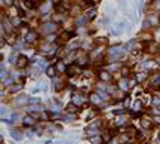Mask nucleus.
I'll list each match as a JSON object with an SVG mask.
<instances>
[{"mask_svg":"<svg viewBox=\"0 0 160 144\" xmlns=\"http://www.w3.org/2000/svg\"><path fill=\"white\" fill-rule=\"evenodd\" d=\"M57 28H58L57 22H45L42 27V31H43V34H51L52 36V33H55Z\"/></svg>","mask_w":160,"mask_h":144,"instance_id":"f257e3e1","label":"nucleus"},{"mask_svg":"<svg viewBox=\"0 0 160 144\" xmlns=\"http://www.w3.org/2000/svg\"><path fill=\"white\" fill-rule=\"evenodd\" d=\"M67 76L68 77H73V76H76V74H79L80 73V68H79V66H76V64H70L67 67Z\"/></svg>","mask_w":160,"mask_h":144,"instance_id":"f03ea898","label":"nucleus"},{"mask_svg":"<svg viewBox=\"0 0 160 144\" xmlns=\"http://www.w3.org/2000/svg\"><path fill=\"white\" fill-rule=\"evenodd\" d=\"M122 52H123V48H122V46H116V48H111V49H110V58H111V59L119 58V57L122 55Z\"/></svg>","mask_w":160,"mask_h":144,"instance_id":"7ed1b4c3","label":"nucleus"},{"mask_svg":"<svg viewBox=\"0 0 160 144\" xmlns=\"http://www.w3.org/2000/svg\"><path fill=\"white\" fill-rule=\"evenodd\" d=\"M27 64H28V58H27L25 55H19V58H18V62H17V67L24 68V67H27Z\"/></svg>","mask_w":160,"mask_h":144,"instance_id":"20e7f679","label":"nucleus"},{"mask_svg":"<svg viewBox=\"0 0 160 144\" xmlns=\"http://www.w3.org/2000/svg\"><path fill=\"white\" fill-rule=\"evenodd\" d=\"M36 39H37V33H36V31H30V33L25 36V42L27 43L36 42Z\"/></svg>","mask_w":160,"mask_h":144,"instance_id":"39448f33","label":"nucleus"},{"mask_svg":"<svg viewBox=\"0 0 160 144\" xmlns=\"http://www.w3.org/2000/svg\"><path fill=\"white\" fill-rule=\"evenodd\" d=\"M73 104L74 106H82L83 104V97L82 95H73Z\"/></svg>","mask_w":160,"mask_h":144,"instance_id":"423d86ee","label":"nucleus"},{"mask_svg":"<svg viewBox=\"0 0 160 144\" xmlns=\"http://www.w3.org/2000/svg\"><path fill=\"white\" fill-rule=\"evenodd\" d=\"M22 122H24V125H27V126H33L36 120H34L31 116H25V118L22 119Z\"/></svg>","mask_w":160,"mask_h":144,"instance_id":"0eeeda50","label":"nucleus"},{"mask_svg":"<svg viewBox=\"0 0 160 144\" xmlns=\"http://www.w3.org/2000/svg\"><path fill=\"white\" fill-rule=\"evenodd\" d=\"M55 73H57V67H55V66H49L48 70H46V74H48L49 77H53L55 76Z\"/></svg>","mask_w":160,"mask_h":144,"instance_id":"6e6552de","label":"nucleus"},{"mask_svg":"<svg viewBox=\"0 0 160 144\" xmlns=\"http://www.w3.org/2000/svg\"><path fill=\"white\" fill-rule=\"evenodd\" d=\"M100 79L104 80V82H108L110 79H111V76H110L108 71H101V73H100Z\"/></svg>","mask_w":160,"mask_h":144,"instance_id":"1a4fd4ad","label":"nucleus"},{"mask_svg":"<svg viewBox=\"0 0 160 144\" xmlns=\"http://www.w3.org/2000/svg\"><path fill=\"white\" fill-rule=\"evenodd\" d=\"M12 137H14V140H17V141H21V138H22V134H21V131H17V129H14V131H12Z\"/></svg>","mask_w":160,"mask_h":144,"instance_id":"9d476101","label":"nucleus"},{"mask_svg":"<svg viewBox=\"0 0 160 144\" xmlns=\"http://www.w3.org/2000/svg\"><path fill=\"white\" fill-rule=\"evenodd\" d=\"M91 101H92L93 104H100V102H101V98H100L98 94H92V95H91Z\"/></svg>","mask_w":160,"mask_h":144,"instance_id":"9b49d317","label":"nucleus"},{"mask_svg":"<svg viewBox=\"0 0 160 144\" xmlns=\"http://www.w3.org/2000/svg\"><path fill=\"white\" fill-rule=\"evenodd\" d=\"M91 143L92 144H102V137L101 135H96L91 138Z\"/></svg>","mask_w":160,"mask_h":144,"instance_id":"f8f14e48","label":"nucleus"},{"mask_svg":"<svg viewBox=\"0 0 160 144\" xmlns=\"http://www.w3.org/2000/svg\"><path fill=\"white\" fill-rule=\"evenodd\" d=\"M53 86H55V89H62L64 83H62L59 79H53Z\"/></svg>","mask_w":160,"mask_h":144,"instance_id":"ddd939ff","label":"nucleus"},{"mask_svg":"<svg viewBox=\"0 0 160 144\" xmlns=\"http://www.w3.org/2000/svg\"><path fill=\"white\" fill-rule=\"evenodd\" d=\"M141 107H142V102H141V101H135L134 106H132V110H134V111H139V110H141Z\"/></svg>","mask_w":160,"mask_h":144,"instance_id":"4468645a","label":"nucleus"},{"mask_svg":"<svg viewBox=\"0 0 160 144\" xmlns=\"http://www.w3.org/2000/svg\"><path fill=\"white\" fill-rule=\"evenodd\" d=\"M119 86H120V89L126 91V89H127V80H126V79H122V80L119 82Z\"/></svg>","mask_w":160,"mask_h":144,"instance_id":"2eb2a0df","label":"nucleus"},{"mask_svg":"<svg viewBox=\"0 0 160 144\" xmlns=\"http://www.w3.org/2000/svg\"><path fill=\"white\" fill-rule=\"evenodd\" d=\"M125 122H126L125 116H119V118L116 119V125H117V126H120V125H125Z\"/></svg>","mask_w":160,"mask_h":144,"instance_id":"dca6fc26","label":"nucleus"},{"mask_svg":"<svg viewBox=\"0 0 160 144\" xmlns=\"http://www.w3.org/2000/svg\"><path fill=\"white\" fill-rule=\"evenodd\" d=\"M24 3H25V6L28 9H34L36 6H37V3H39V2H28V0H27V2H24Z\"/></svg>","mask_w":160,"mask_h":144,"instance_id":"f3484780","label":"nucleus"},{"mask_svg":"<svg viewBox=\"0 0 160 144\" xmlns=\"http://www.w3.org/2000/svg\"><path fill=\"white\" fill-rule=\"evenodd\" d=\"M25 100H27L25 95H21V97L17 100V104H18V106H24V104H25Z\"/></svg>","mask_w":160,"mask_h":144,"instance_id":"a211bd4d","label":"nucleus"},{"mask_svg":"<svg viewBox=\"0 0 160 144\" xmlns=\"http://www.w3.org/2000/svg\"><path fill=\"white\" fill-rule=\"evenodd\" d=\"M36 67L39 68V70H42V68H46V70H48V67H46V61H37Z\"/></svg>","mask_w":160,"mask_h":144,"instance_id":"6ab92c4d","label":"nucleus"},{"mask_svg":"<svg viewBox=\"0 0 160 144\" xmlns=\"http://www.w3.org/2000/svg\"><path fill=\"white\" fill-rule=\"evenodd\" d=\"M160 85V74H156L153 79V86H159Z\"/></svg>","mask_w":160,"mask_h":144,"instance_id":"aec40b11","label":"nucleus"},{"mask_svg":"<svg viewBox=\"0 0 160 144\" xmlns=\"http://www.w3.org/2000/svg\"><path fill=\"white\" fill-rule=\"evenodd\" d=\"M51 107H52V110H57V111H58L59 109H61V104H59L58 101H53L51 104Z\"/></svg>","mask_w":160,"mask_h":144,"instance_id":"412c9836","label":"nucleus"},{"mask_svg":"<svg viewBox=\"0 0 160 144\" xmlns=\"http://www.w3.org/2000/svg\"><path fill=\"white\" fill-rule=\"evenodd\" d=\"M145 79H147V74H145V73L136 74V80H138V82H142V80H145Z\"/></svg>","mask_w":160,"mask_h":144,"instance_id":"4be33fe9","label":"nucleus"},{"mask_svg":"<svg viewBox=\"0 0 160 144\" xmlns=\"http://www.w3.org/2000/svg\"><path fill=\"white\" fill-rule=\"evenodd\" d=\"M86 18H88V19H92V18H95V9L89 10V12L86 14Z\"/></svg>","mask_w":160,"mask_h":144,"instance_id":"5701e85b","label":"nucleus"},{"mask_svg":"<svg viewBox=\"0 0 160 144\" xmlns=\"http://www.w3.org/2000/svg\"><path fill=\"white\" fill-rule=\"evenodd\" d=\"M57 70H61V71H67V67H65V66H62V62H58V66H57Z\"/></svg>","mask_w":160,"mask_h":144,"instance_id":"b1692460","label":"nucleus"},{"mask_svg":"<svg viewBox=\"0 0 160 144\" xmlns=\"http://www.w3.org/2000/svg\"><path fill=\"white\" fill-rule=\"evenodd\" d=\"M76 107L77 106H74V104H70V106H68V111H70V113H76Z\"/></svg>","mask_w":160,"mask_h":144,"instance_id":"393cba45","label":"nucleus"},{"mask_svg":"<svg viewBox=\"0 0 160 144\" xmlns=\"http://www.w3.org/2000/svg\"><path fill=\"white\" fill-rule=\"evenodd\" d=\"M100 51H101V48H96V49H93V52L91 54V57H96V55H100Z\"/></svg>","mask_w":160,"mask_h":144,"instance_id":"a878e982","label":"nucleus"},{"mask_svg":"<svg viewBox=\"0 0 160 144\" xmlns=\"http://www.w3.org/2000/svg\"><path fill=\"white\" fill-rule=\"evenodd\" d=\"M22 89V86L21 85H14L12 86V92H17V91H21Z\"/></svg>","mask_w":160,"mask_h":144,"instance_id":"bb28decb","label":"nucleus"},{"mask_svg":"<svg viewBox=\"0 0 160 144\" xmlns=\"http://www.w3.org/2000/svg\"><path fill=\"white\" fill-rule=\"evenodd\" d=\"M142 126L144 128H151V122H148V120H145V119H144V120H142Z\"/></svg>","mask_w":160,"mask_h":144,"instance_id":"cd10ccee","label":"nucleus"},{"mask_svg":"<svg viewBox=\"0 0 160 144\" xmlns=\"http://www.w3.org/2000/svg\"><path fill=\"white\" fill-rule=\"evenodd\" d=\"M28 102H30V104H39V102H40V100H39V98H30V100H28Z\"/></svg>","mask_w":160,"mask_h":144,"instance_id":"c85d7f7f","label":"nucleus"},{"mask_svg":"<svg viewBox=\"0 0 160 144\" xmlns=\"http://www.w3.org/2000/svg\"><path fill=\"white\" fill-rule=\"evenodd\" d=\"M49 6H51V5H49V3H46V5H45V6H43V8H42V12H43V14H46V12H48V10H49Z\"/></svg>","mask_w":160,"mask_h":144,"instance_id":"c756f323","label":"nucleus"},{"mask_svg":"<svg viewBox=\"0 0 160 144\" xmlns=\"http://www.w3.org/2000/svg\"><path fill=\"white\" fill-rule=\"evenodd\" d=\"M83 5L84 6H93V5H96V2H84Z\"/></svg>","mask_w":160,"mask_h":144,"instance_id":"7c9ffc66","label":"nucleus"},{"mask_svg":"<svg viewBox=\"0 0 160 144\" xmlns=\"http://www.w3.org/2000/svg\"><path fill=\"white\" fill-rule=\"evenodd\" d=\"M40 109H42V106H31V107H30V111L31 110H40Z\"/></svg>","mask_w":160,"mask_h":144,"instance_id":"2f4dec72","label":"nucleus"},{"mask_svg":"<svg viewBox=\"0 0 160 144\" xmlns=\"http://www.w3.org/2000/svg\"><path fill=\"white\" fill-rule=\"evenodd\" d=\"M53 40H55V36H53V34H52V36H48V42L49 43H52Z\"/></svg>","mask_w":160,"mask_h":144,"instance_id":"473e14b6","label":"nucleus"},{"mask_svg":"<svg viewBox=\"0 0 160 144\" xmlns=\"http://www.w3.org/2000/svg\"><path fill=\"white\" fill-rule=\"evenodd\" d=\"M153 104L159 106V104H160V98H154V100H153Z\"/></svg>","mask_w":160,"mask_h":144,"instance_id":"72a5a7b5","label":"nucleus"},{"mask_svg":"<svg viewBox=\"0 0 160 144\" xmlns=\"http://www.w3.org/2000/svg\"><path fill=\"white\" fill-rule=\"evenodd\" d=\"M84 21H86L84 18H82V19H77V24H79V26H82V24H84Z\"/></svg>","mask_w":160,"mask_h":144,"instance_id":"f704fd0d","label":"nucleus"},{"mask_svg":"<svg viewBox=\"0 0 160 144\" xmlns=\"http://www.w3.org/2000/svg\"><path fill=\"white\" fill-rule=\"evenodd\" d=\"M59 118H61L59 114H53V113L51 114V119H59Z\"/></svg>","mask_w":160,"mask_h":144,"instance_id":"c9c22d12","label":"nucleus"},{"mask_svg":"<svg viewBox=\"0 0 160 144\" xmlns=\"http://www.w3.org/2000/svg\"><path fill=\"white\" fill-rule=\"evenodd\" d=\"M42 131H43L42 128H36V132H37V134H42Z\"/></svg>","mask_w":160,"mask_h":144,"instance_id":"e433bc0d","label":"nucleus"},{"mask_svg":"<svg viewBox=\"0 0 160 144\" xmlns=\"http://www.w3.org/2000/svg\"><path fill=\"white\" fill-rule=\"evenodd\" d=\"M154 120H156V122H160V118H159V116H156V118H154Z\"/></svg>","mask_w":160,"mask_h":144,"instance_id":"4c0bfd02","label":"nucleus"},{"mask_svg":"<svg viewBox=\"0 0 160 144\" xmlns=\"http://www.w3.org/2000/svg\"><path fill=\"white\" fill-rule=\"evenodd\" d=\"M156 62H157V64H159V66H160V57H159V58H157V59H156Z\"/></svg>","mask_w":160,"mask_h":144,"instance_id":"58836bf2","label":"nucleus"}]
</instances>
